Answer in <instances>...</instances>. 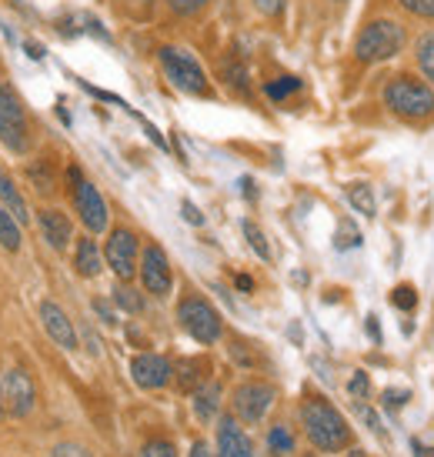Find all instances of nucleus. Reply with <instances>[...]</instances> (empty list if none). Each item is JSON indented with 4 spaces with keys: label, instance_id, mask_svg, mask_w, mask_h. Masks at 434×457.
Masks as SVG:
<instances>
[{
    "label": "nucleus",
    "instance_id": "4be33fe9",
    "mask_svg": "<svg viewBox=\"0 0 434 457\" xmlns=\"http://www.w3.org/2000/svg\"><path fill=\"white\" fill-rule=\"evenodd\" d=\"M27 178L34 184V191H40L44 197H51V194L57 191V178H54V170L47 161H38V164L27 167Z\"/></svg>",
    "mask_w": 434,
    "mask_h": 457
},
{
    "label": "nucleus",
    "instance_id": "4468645a",
    "mask_svg": "<svg viewBox=\"0 0 434 457\" xmlns=\"http://www.w3.org/2000/svg\"><path fill=\"white\" fill-rule=\"evenodd\" d=\"M38 224H40L44 241L51 244L54 251H64L67 244H71V220H67L61 211H40Z\"/></svg>",
    "mask_w": 434,
    "mask_h": 457
},
{
    "label": "nucleus",
    "instance_id": "72a5a7b5",
    "mask_svg": "<svg viewBox=\"0 0 434 457\" xmlns=\"http://www.w3.org/2000/svg\"><path fill=\"white\" fill-rule=\"evenodd\" d=\"M408 397H411V391H405V387H401V391H395V387H391V391H384V411H397V407H405L408 404Z\"/></svg>",
    "mask_w": 434,
    "mask_h": 457
},
{
    "label": "nucleus",
    "instance_id": "c756f323",
    "mask_svg": "<svg viewBox=\"0 0 434 457\" xmlns=\"http://www.w3.org/2000/svg\"><path fill=\"white\" fill-rule=\"evenodd\" d=\"M347 394H351L355 401H368V394H371L368 370H355V378H351V384H347Z\"/></svg>",
    "mask_w": 434,
    "mask_h": 457
},
{
    "label": "nucleus",
    "instance_id": "7ed1b4c3",
    "mask_svg": "<svg viewBox=\"0 0 434 457\" xmlns=\"http://www.w3.org/2000/svg\"><path fill=\"white\" fill-rule=\"evenodd\" d=\"M408 34L397 21H371L355 40V57L361 64H381L405 51Z\"/></svg>",
    "mask_w": 434,
    "mask_h": 457
},
{
    "label": "nucleus",
    "instance_id": "49530a36",
    "mask_svg": "<svg viewBox=\"0 0 434 457\" xmlns=\"http://www.w3.org/2000/svg\"><path fill=\"white\" fill-rule=\"evenodd\" d=\"M4 414H7V411H4V397H0V420H4Z\"/></svg>",
    "mask_w": 434,
    "mask_h": 457
},
{
    "label": "nucleus",
    "instance_id": "b1692460",
    "mask_svg": "<svg viewBox=\"0 0 434 457\" xmlns=\"http://www.w3.org/2000/svg\"><path fill=\"white\" fill-rule=\"evenodd\" d=\"M334 247L338 251H355V247H361V230L355 228V220H341L338 224V234H334Z\"/></svg>",
    "mask_w": 434,
    "mask_h": 457
},
{
    "label": "nucleus",
    "instance_id": "4c0bfd02",
    "mask_svg": "<svg viewBox=\"0 0 434 457\" xmlns=\"http://www.w3.org/2000/svg\"><path fill=\"white\" fill-rule=\"evenodd\" d=\"M358 411H361V418H364V424H368L371 431H374V434H384V428H381V420H378V414H374V411H371V407L358 404Z\"/></svg>",
    "mask_w": 434,
    "mask_h": 457
},
{
    "label": "nucleus",
    "instance_id": "a18cd8bd",
    "mask_svg": "<svg viewBox=\"0 0 434 457\" xmlns=\"http://www.w3.org/2000/svg\"><path fill=\"white\" fill-rule=\"evenodd\" d=\"M27 54H30L34 61H40V57H44V47H34V44H27Z\"/></svg>",
    "mask_w": 434,
    "mask_h": 457
},
{
    "label": "nucleus",
    "instance_id": "c9c22d12",
    "mask_svg": "<svg viewBox=\"0 0 434 457\" xmlns=\"http://www.w3.org/2000/svg\"><path fill=\"white\" fill-rule=\"evenodd\" d=\"M180 211H184V220H188V224H194V228H201V224H204V214H201V211H197L191 201L180 204Z\"/></svg>",
    "mask_w": 434,
    "mask_h": 457
},
{
    "label": "nucleus",
    "instance_id": "dca6fc26",
    "mask_svg": "<svg viewBox=\"0 0 434 457\" xmlns=\"http://www.w3.org/2000/svg\"><path fill=\"white\" fill-rule=\"evenodd\" d=\"M217 407H221V384L217 381H204L197 391H194V414L197 420H214Z\"/></svg>",
    "mask_w": 434,
    "mask_h": 457
},
{
    "label": "nucleus",
    "instance_id": "2f4dec72",
    "mask_svg": "<svg viewBox=\"0 0 434 457\" xmlns=\"http://www.w3.org/2000/svg\"><path fill=\"white\" fill-rule=\"evenodd\" d=\"M167 4H171V11H174V13H184V17H191V13L204 11L211 0H167Z\"/></svg>",
    "mask_w": 434,
    "mask_h": 457
},
{
    "label": "nucleus",
    "instance_id": "a211bd4d",
    "mask_svg": "<svg viewBox=\"0 0 434 457\" xmlns=\"http://www.w3.org/2000/svg\"><path fill=\"white\" fill-rule=\"evenodd\" d=\"M0 201H4V207H7V211H11V214L17 217V220H21V224H27V220H30V214H27L24 197L17 194V187H13V180L7 178L4 170H0Z\"/></svg>",
    "mask_w": 434,
    "mask_h": 457
},
{
    "label": "nucleus",
    "instance_id": "412c9836",
    "mask_svg": "<svg viewBox=\"0 0 434 457\" xmlns=\"http://www.w3.org/2000/svg\"><path fill=\"white\" fill-rule=\"evenodd\" d=\"M347 201H351V207L358 211V214L364 217H374L378 214V201H374V191H371L368 184H347Z\"/></svg>",
    "mask_w": 434,
    "mask_h": 457
},
{
    "label": "nucleus",
    "instance_id": "5701e85b",
    "mask_svg": "<svg viewBox=\"0 0 434 457\" xmlns=\"http://www.w3.org/2000/svg\"><path fill=\"white\" fill-rule=\"evenodd\" d=\"M241 230H244V237H247V244H251V251H255L261 261H271V244H268V237H264V230L257 228L255 220H244Z\"/></svg>",
    "mask_w": 434,
    "mask_h": 457
},
{
    "label": "nucleus",
    "instance_id": "2eb2a0df",
    "mask_svg": "<svg viewBox=\"0 0 434 457\" xmlns=\"http://www.w3.org/2000/svg\"><path fill=\"white\" fill-rule=\"evenodd\" d=\"M207 374H211L207 357H188V361H180L178 368V387L180 391H197L207 381Z\"/></svg>",
    "mask_w": 434,
    "mask_h": 457
},
{
    "label": "nucleus",
    "instance_id": "0eeeda50",
    "mask_svg": "<svg viewBox=\"0 0 434 457\" xmlns=\"http://www.w3.org/2000/svg\"><path fill=\"white\" fill-rule=\"evenodd\" d=\"M138 254H141V244H138V234L128 228L111 230L107 237V247H104V257H107V267L114 270L121 280H130L138 274Z\"/></svg>",
    "mask_w": 434,
    "mask_h": 457
},
{
    "label": "nucleus",
    "instance_id": "79ce46f5",
    "mask_svg": "<svg viewBox=\"0 0 434 457\" xmlns=\"http://www.w3.org/2000/svg\"><path fill=\"white\" fill-rule=\"evenodd\" d=\"M411 451H414V457H434V451L428 445H421V441H411Z\"/></svg>",
    "mask_w": 434,
    "mask_h": 457
},
{
    "label": "nucleus",
    "instance_id": "c85d7f7f",
    "mask_svg": "<svg viewBox=\"0 0 434 457\" xmlns=\"http://www.w3.org/2000/svg\"><path fill=\"white\" fill-rule=\"evenodd\" d=\"M294 90H301V80H297V77H278L274 84H268V97L271 101H284Z\"/></svg>",
    "mask_w": 434,
    "mask_h": 457
},
{
    "label": "nucleus",
    "instance_id": "f704fd0d",
    "mask_svg": "<svg viewBox=\"0 0 434 457\" xmlns=\"http://www.w3.org/2000/svg\"><path fill=\"white\" fill-rule=\"evenodd\" d=\"M255 4L264 17H281L284 13V0H255Z\"/></svg>",
    "mask_w": 434,
    "mask_h": 457
},
{
    "label": "nucleus",
    "instance_id": "ea45409f",
    "mask_svg": "<svg viewBox=\"0 0 434 457\" xmlns=\"http://www.w3.org/2000/svg\"><path fill=\"white\" fill-rule=\"evenodd\" d=\"M364 328H368L371 341H374V344H381V328H378V318H374V314H371V318H368V324H364Z\"/></svg>",
    "mask_w": 434,
    "mask_h": 457
},
{
    "label": "nucleus",
    "instance_id": "473e14b6",
    "mask_svg": "<svg viewBox=\"0 0 434 457\" xmlns=\"http://www.w3.org/2000/svg\"><path fill=\"white\" fill-rule=\"evenodd\" d=\"M144 457H178V454H174V445H171V441L157 437V441H151V445L144 447Z\"/></svg>",
    "mask_w": 434,
    "mask_h": 457
},
{
    "label": "nucleus",
    "instance_id": "9b49d317",
    "mask_svg": "<svg viewBox=\"0 0 434 457\" xmlns=\"http://www.w3.org/2000/svg\"><path fill=\"white\" fill-rule=\"evenodd\" d=\"M74 207H77V214H80V220H84V228H88L90 234L107 230V220H111L107 204H104L101 191H97L90 180H77L74 184Z\"/></svg>",
    "mask_w": 434,
    "mask_h": 457
},
{
    "label": "nucleus",
    "instance_id": "f03ea898",
    "mask_svg": "<svg viewBox=\"0 0 434 457\" xmlns=\"http://www.w3.org/2000/svg\"><path fill=\"white\" fill-rule=\"evenodd\" d=\"M384 107L405 120H424L434 114V87L421 77H391L384 84Z\"/></svg>",
    "mask_w": 434,
    "mask_h": 457
},
{
    "label": "nucleus",
    "instance_id": "bb28decb",
    "mask_svg": "<svg viewBox=\"0 0 434 457\" xmlns=\"http://www.w3.org/2000/svg\"><path fill=\"white\" fill-rule=\"evenodd\" d=\"M268 445H271V451H274V454H288V451H294V437H291V431H288L284 424H278V428H271Z\"/></svg>",
    "mask_w": 434,
    "mask_h": 457
},
{
    "label": "nucleus",
    "instance_id": "6e6552de",
    "mask_svg": "<svg viewBox=\"0 0 434 457\" xmlns=\"http://www.w3.org/2000/svg\"><path fill=\"white\" fill-rule=\"evenodd\" d=\"M278 391L264 381H244L238 391H234V414L244 420V424H261L264 414L271 411Z\"/></svg>",
    "mask_w": 434,
    "mask_h": 457
},
{
    "label": "nucleus",
    "instance_id": "6ab92c4d",
    "mask_svg": "<svg viewBox=\"0 0 434 457\" xmlns=\"http://www.w3.org/2000/svg\"><path fill=\"white\" fill-rule=\"evenodd\" d=\"M21 220L7 211V207H0V247L4 251H21Z\"/></svg>",
    "mask_w": 434,
    "mask_h": 457
},
{
    "label": "nucleus",
    "instance_id": "a878e982",
    "mask_svg": "<svg viewBox=\"0 0 434 457\" xmlns=\"http://www.w3.org/2000/svg\"><path fill=\"white\" fill-rule=\"evenodd\" d=\"M114 304L124 307L128 314H141V311H144V297L138 291H130V287H117V291H114Z\"/></svg>",
    "mask_w": 434,
    "mask_h": 457
},
{
    "label": "nucleus",
    "instance_id": "423d86ee",
    "mask_svg": "<svg viewBox=\"0 0 434 457\" xmlns=\"http://www.w3.org/2000/svg\"><path fill=\"white\" fill-rule=\"evenodd\" d=\"M0 397H4V411L11 418H27L38 404V387L24 368H11L0 378Z\"/></svg>",
    "mask_w": 434,
    "mask_h": 457
},
{
    "label": "nucleus",
    "instance_id": "1a4fd4ad",
    "mask_svg": "<svg viewBox=\"0 0 434 457\" xmlns=\"http://www.w3.org/2000/svg\"><path fill=\"white\" fill-rule=\"evenodd\" d=\"M0 144L13 154H21L27 147L24 107H21V101L7 87H0Z\"/></svg>",
    "mask_w": 434,
    "mask_h": 457
},
{
    "label": "nucleus",
    "instance_id": "c03bdc74",
    "mask_svg": "<svg viewBox=\"0 0 434 457\" xmlns=\"http://www.w3.org/2000/svg\"><path fill=\"white\" fill-rule=\"evenodd\" d=\"M241 191H244V197H255V180L244 178V180H241Z\"/></svg>",
    "mask_w": 434,
    "mask_h": 457
},
{
    "label": "nucleus",
    "instance_id": "a19ab883",
    "mask_svg": "<svg viewBox=\"0 0 434 457\" xmlns=\"http://www.w3.org/2000/svg\"><path fill=\"white\" fill-rule=\"evenodd\" d=\"M191 457H214V454H211V447H207V441H194Z\"/></svg>",
    "mask_w": 434,
    "mask_h": 457
},
{
    "label": "nucleus",
    "instance_id": "f3484780",
    "mask_svg": "<svg viewBox=\"0 0 434 457\" xmlns=\"http://www.w3.org/2000/svg\"><path fill=\"white\" fill-rule=\"evenodd\" d=\"M74 267L80 278H97L101 274V251L90 237H80L74 251Z\"/></svg>",
    "mask_w": 434,
    "mask_h": 457
},
{
    "label": "nucleus",
    "instance_id": "37998d69",
    "mask_svg": "<svg viewBox=\"0 0 434 457\" xmlns=\"http://www.w3.org/2000/svg\"><path fill=\"white\" fill-rule=\"evenodd\" d=\"M238 291H255V280L247 274H238Z\"/></svg>",
    "mask_w": 434,
    "mask_h": 457
},
{
    "label": "nucleus",
    "instance_id": "f8f14e48",
    "mask_svg": "<svg viewBox=\"0 0 434 457\" xmlns=\"http://www.w3.org/2000/svg\"><path fill=\"white\" fill-rule=\"evenodd\" d=\"M130 374H134L138 387H144V391H161V387H167L174 368H171L167 357L144 351V354H138L134 361H130Z\"/></svg>",
    "mask_w": 434,
    "mask_h": 457
},
{
    "label": "nucleus",
    "instance_id": "7c9ffc66",
    "mask_svg": "<svg viewBox=\"0 0 434 457\" xmlns=\"http://www.w3.org/2000/svg\"><path fill=\"white\" fill-rule=\"evenodd\" d=\"M401 7L414 17H424V21H434V0H397Z\"/></svg>",
    "mask_w": 434,
    "mask_h": 457
},
{
    "label": "nucleus",
    "instance_id": "ddd939ff",
    "mask_svg": "<svg viewBox=\"0 0 434 457\" xmlns=\"http://www.w3.org/2000/svg\"><path fill=\"white\" fill-rule=\"evenodd\" d=\"M40 324L51 334V341L64 351H77V330L71 324V318L64 314V307L54 304V301H44L40 304Z\"/></svg>",
    "mask_w": 434,
    "mask_h": 457
},
{
    "label": "nucleus",
    "instance_id": "e433bc0d",
    "mask_svg": "<svg viewBox=\"0 0 434 457\" xmlns=\"http://www.w3.org/2000/svg\"><path fill=\"white\" fill-rule=\"evenodd\" d=\"M54 457H90V454L80 445H71V441H67V445L54 447Z\"/></svg>",
    "mask_w": 434,
    "mask_h": 457
},
{
    "label": "nucleus",
    "instance_id": "de8ad7c7",
    "mask_svg": "<svg viewBox=\"0 0 434 457\" xmlns=\"http://www.w3.org/2000/svg\"><path fill=\"white\" fill-rule=\"evenodd\" d=\"M13 4H17V7H21V0H13Z\"/></svg>",
    "mask_w": 434,
    "mask_h": 457
},
{
    "label": "nucleus",
    "instance_id": "aec40b11",
    "mask_svg": "<svg viewBox=\"0 0 434 457\" xmlns=\"http://www.w3.org/2000/svg\"><path fill=\"white\" fill-rule=\"evenodd\" d=\"M414 61L421 67L424 80L434 87V30H428V34L418 37V44H414Z\"/></svg>",
    "mask_w": 434,
    "mask_h": 457
},
{
    "label": "nucleus",
    "instance_id": "f257e3e1",
    "mask_svg": "<svg viewBox=\"0 0 434 457\" xmlns=\"http://www.w3.org/2000/svg\"><path fill=\"white\" fill-rule=\"evenodd\" d=\"M301 420L305 431L311 437V445L318 451H341L351 445V428L345 424V418L338 414V407H331L324 397H307L301 404Z\"/></svg>",
    "mask_w": 434,
    "mask_h": 457
},
{
    "label": "nucleus",
    "instance_id": "58836bf2",
    "mask_svg": "<svg viewBox=\"0 0 434 457\" xmlns=\"http://www.w3.org/2000/svg\"><path fill=\"white\" fill-rule=\"evenodd\" d=\"M94 311H97V314H101V318H104V324H117L114 311H111V307L104 304V301H94Z\"/></svg>",
    "mask_w": 434,
    "mask_h": 457
},
{
    "label": "nucleus",
    "instance_id": "393cba45",
    "mask_svg": "<svg viewBox=\"0 0 434 457\" xmlns=\"http://www.w3.org/2000/svg\"><path fill=\"white\" fill-rule=\"evenodd\" d=\"M221 74H224V80H228L230 87L247 90V71H244V64L238 61V57H228L224 67H221Z\"/></svg>",
    "mask_w": 434,
    "mask_h": 457
},
{
    "label": "nucleus",
    "instance_id": "39448f33",
    "mask_svg": "<svg viewBox=\"0 0 434 457\" xmlns=\"http://www.w3.org/2000/svg\"><path fill=\"white\" fill-rule=\"evenodd\" d=\"M178 320L197 344H214L221 337V314L204 297H184L178 304Z\"/></svg>",
    "mask_w": 434,
    "mask_h": 457
},
{
    "label": "nucleus",
    "instance_id": "20e7f679",
    "mask_svg": "<svg viewBox=\"0 0 434 457\" xmlns=\"http://www.w3.org/2000/svg\"><path fill=\"white\" fill-rule=\"evenodd\" d=\"M161 67H164L167 80L180 90V94H191V97H207L211 84H207L204 67L197 64V57L184 47H161Z\"/></svg>",
    "mask_w": 434,
    "mask_h": 457
},
{
    "label": "nucleus",
    "instance_id": "9d476101",
    "mask_svg": "<svg viewBox=\"0 0 434 457\" xmlns=\"http://www.w3.org/2000/svg\"><path fill=\"white\" fill-rule=\"evenodd\" d=\"M141 280H144V291L154 294V297H167V294H171V287H174L171 261H167V254L157 247V244H147V247H144Z\"/></svg>",
    "mask_w": 434,
    "mask_h": 457
},
{
    "label": "nucleus",
    "instance_id": "cd10ccee",
    "mask_svg": "<svg viewBox=\"0 0 434 457\" xmlns=\"http://www.w3.org/2000/svg\"><path fill=\"white\" fill-rule=\"evenodd\" d=\"M414 304H418V294H414L411 284H397L395 291H391V307H397V311H414Z\"/></svg>",
    "mask_w": 434,
    "mask_h": 457
}]
</instances>
